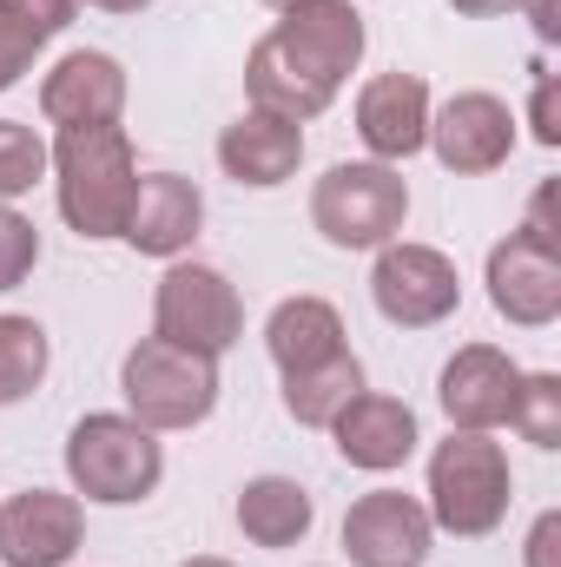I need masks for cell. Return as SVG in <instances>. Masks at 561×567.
<instances>
[{
  "label": "cell",
  "instance_id": "obj_1",
  "mask_svg": "<svg viewBox=\"0 0 561 567\" xmlns=\"http://www.w3.org/2000/svg\"><path fill=\"white\" fill-rule=\"evenodd\" d=\"M47 172H53L67 231H80L86 245L126 231V212L140 192V158L126 126H60V140L47 145Z\"/></svg>",
  "mask_w": 561,
  "mask_h": 567
},
{
  "label": "cell",
  "instance_id": "obj_2",
  "mask_svg": "<svg viewBox=\"0 0 561 567\" xmlns=\"http://www.w3.org/2000/svg\"><path fill=\"white\" fill-rule=\"evenodd\" d=\"M509 502H516V468H509V449L496 435H476V429H449L429 455V522L456 542H482L509 522Z\"/></svg>",
  "mask_w": 561,
  "mask_h": 567
},
{
  "label": "cell",
  "instance_id": "obj_3",
  "mask_svg": "<svg viewBox=\"0 0 561 567\" xmlns=\"http://www.w3.org/2000/svg\"><path fill=\"white\" fill-rule=\"evenodd\" d=\"M120 396H126V416L152 435L198 429L218 410V357L178 350L165 337H140L120 363Z\"/></svg>",
  "mask_w": 561,
  "mask_h": 567
},
{
  "label": "cell",
  "instance_id": "obj_4",
  "mask_svg": "<svg viewBox=\"0 0 561 567\" xmlns=\"http://www.w3.org/2000/svg\"><path fill=\"white\" fill-rule=\"evenodd\" d=\"M410 218V185L384 158H344L310 185V225L337 251H384Z\"/></svg>",
  "mask_w": 561,
  "mask_h": 567
},
{
  "label": "cell",
  "instance_id": "obj_5",
  "mask_svg": "<svg viewBox=\"0 0 561 567\" xmlns=\"http://www.w3.org/2000/svg\"><path fill=\"white\" fill-rule=\"evenodd\" d=\"M67 482H73V495H86L100 508H133L165 482V449L133 416H113V410L80 416L67 435Z\"/></svg>",
  "mask_w": 561,
  "mask_h": 567
},
{
  "label": "cell",
  "instance_id": "obj_6",
  "mask_svg": "<svg viewBox=\"0 0 561 567\" xmlns=\"http://www.w3.org/2000/svg\"><path fill=\"white\" fill-rule=\"evenodd\" d=\"M152 337H165L178 350H198V357H225L245 337V303H238L232 278L212 271V265L172 258L159 290H152Z\"/></svg>",
  "mask_w": 561,
  "mask_h": 567
},
{
  "label": "cell",
  "instance_id": "obj_7",
  "mask_svg": "<svg viewBox=\"0 0 561 567\" xmlns=\"http://www.w3.org/2000/svg\"><path fill=\"white\" fill-rule=\"evenodd\" d=\"M370 297L384 310V323L397 330H429L442 317H456L462 303V271L449 251L436 245H410V238H390L370 265Z\"/></svg>",
  "mask_w": 561,
  "mask_h": 567
},
{
  "label": "cell",
  "instance_id": "obj_8",
  "mask_svg": "<svg viewBox=\"0 0 561 567\" xmlns=\"http://www.w3.org/2000/svg\"><path fill=\"white\" fill-rule=\"evenodd\" d=\"M429 152L442 158V172L456 178H482L502 172L516 152V113L496 93H449L442 106H429Z\"/></svg>",
  "mask_w": 561,
  "mask_h": 567
},
{
  "label": "cell",
  "instance_id": "obj_9",
  "mask_svg": "<svg viewBox=\"0 0 561 567\" xmlns=\"http://www.w3.org/2000/svg\"><path fill=\"white\" fill-rule=\"evenodd\" d=\"M522 363L496 343H462L442 377H436V403L449 429H476V435H496V429L516 416V390H522Z\"/></svg>",
  "mask_w": 561,
  "mask_h": 567
},
{
  "label": "cell",
  "instance_id": "obj_10",
  "mask_svg": "<svg viewBox=\"0 0 561 567\" xmlns=\"http://www.w3.org/2000/svg\"><path fill=\"white\" fill-rule=\"evenodd\" d=\"M436 542V522L417 495L404 488H370L344 508V555L350 567H422Z\"/></svg>",
  "mask_w": 561,
  "mask_h": 567
},
{
  "label": "cell",
  "instance_id": "obj_11",
  "mask_svg": "<svg viewBox=\"0 0 561 567\" xmlns=\"http://www.w3.org/2000/svg\"><path fill=\"white\" fill-rule=\"evenodd\" d=\"M482 284H489V303L502 323L516 330H549L561 317V251L529 238V231H509L489 265H482Z\"/></svg>",
  "mask_w": 561,
  "mask_h": 567
},
{
  "label": "cell",
  "instance_id": "obj_12",
  "mask_svg": "<svg viewBox=\"0 0 561 567\" xmlns=\"http://www.w3.org/2000/svg\"><path fill=\"white\" fill-rule=\"evenodd\" d=\"M272 40H278L304 73H317L324 86L344 93V80L357 73L370 33H364V13L350 0H290L278 13V27H272Z\"/></svg>",
  "mask_w": 561,
  "mask_h": 567
},
{
  "label": "cell",
  "instance_id": "obj_13",
  "mask_svg": "<svg viewBox=\"0 0 561 567\" xmlns=\"http://www.w3.org/2000/svg\"><path fill=\"white\" fill-rule=\"evenodd\" d=\"M80 535H86L80 495L20 488L13 502H0V561L7 567H67L80 555Z\"/></svg>",
  "mask_w": 561,
  "mask_h": 567
},
{
  "label": "cell",
  "instance_id": "obj_14",
  "mask_svg": "<svg viewBox=\"0 0 561 567\" xmlns=\"http://www.w3.org/2000/svg\"><path fill=\"white\" fill-rule=\"evenodd\" d=\"M40 113L53 126H120V113H126V66L113 53H100V47H73L40 80Z\"/></svg>",
  "mask_w": 561,
  "mask_h": 567
},
{
  "label": "cell",
  "instance_id": "obj_15",
  "mask_svg": "<svg viewBox=\"0 0 561 567\" xmlns=\"http://www.w3.org/2000/svg\"><path fill=\"white\" fill-rule=\"evenodd\" d=\"M198 231H205V192H198L192 178H178V172H145L120 238H126L140 258L172 265V258H185V251L198 245Z\"/></svg>",
  "mask_w": 561,
  "mask_h": 567
},
{
  "label": "cell",
  "instance_id": "obj_16",
  "mask_svg": "<svg viewBox=\"0 0 561 567\" xmlns=\"http://www.w3.org/2000/svg\"><path fill=\"white\" fill-rule=\"evenodd\" d=\"M429 80L422 73H377L364 93H357V140L370 145V158L384 165H404L417 158L422 140H429Z\"/></svg>",
  "mask_w": 561,
  "mask_h": 567
},
{
  "label": "cell",
  "instance_id": "obj_17",
  "mask_svg": "<svg viewBox=\"0 0 561 567\" xmlns=\"http://www.w3.org/2000/svg\"><path fill=\"white\" fill-rule=\"evenodd\" d=\"M330 435H337V455H344L350 468H364V475L404 468L422 442L417 410H410L404 396H377V390H357V396L344 403V416L330 423Z\"/></svg>",
  "mask_w": 561,
  "mask_h": 567
},
{
  "label": "cell",
  "instance_id": "obj_18",
  "mask_svg": "<svg viewBox=\"0 0 561 567\" xmlns=\"http://www.w3.org/2000/svg\"><path fill=\"white\" fill-rule=\"evenodd\" d=\"M218 165H225L232 185L278 192L284 178H297V165H304V126H290V120H278V113L245 106V113L218 133Z\"/></svg>",
  "mask_w": 561,
  "mask_h": 567
},
{
  "label": "cell",
  "instance_id": "obj_19",
  "mask_svg": "<svg viewBox=\"0 0 561 567\" xmlns=\"http://www.w3.org/2000/svg\"><path fill=\"white\" fill-rule=\"evenodd\" d=\"M265 350H272V363H278L284 377L344 357L350 343H344V317H337V303H324V297H284L278 310L265 317Z\"/></svg>",
  "mask_w": 561,
  "mask_h": 567
},
{
  "label": "cell",
  "instance_id": "obj_20",
  "mask_svg": "<svg viewBox=\"0 0 561 567\" xmlns=\"http://www.w3.org/2000/svg\"><path fill=\"white\" fill-rule=\"evenodd\" d=\"M245 100H252L258 113H278L290 126H304V120H317V113L337 100V86H324L317 73H304L278 40L265 33V40L252 47V60H245Z\"/></svg>",
  "mask_w": 561,
  "mask_h": 567
},
{
  "label": "cell",
  "instance_id": "obj_21",
  "mask_svg": "<svg viewBox=\"0 0 561 567\" xmlns=\"http://www.w3.org/2000/svg\"><path fill=\"white\" fill-rule=\"evenodd\" d=\"M238 528H245V542L252 548H297L304 535H310V522H317V502H310V488L304 482H290V475H252L245 488H238Z\"/></svg>",
  "mask_w": 561,
  "mask_h": 567
},
{
  "label": "cell",
  "instance_id": "obj_22",
  "mask_svg": "<svg viewBox=\"0 0 561 567\" xmlns=\"http://www.w3.org/2000/svg\"><path fill=\"white\" fill-rule=\"evenodd\" d=\"M357 390H364V363L344 350V357H330L317 370L284 377V410H290V423H304V429H330Z\"/></svg>",
  "mask_w": 561,
  "mask_h": 567
},
{
  "label": "cell",
  "instance_id": "obj_23",
  "mask_svg": "<svg viewBox=\"0 0 561 567\" xmlns=\"http://www.w3.org/2000/svg\"><path fill=\"white\" fill-rule=\"evenodd\" d=\"M47 363H53V343L33 317H0V410L27 403L47 383Z\"/></svg>",
  "mask_w": 561,
  "mask_h": 567
},
{
  "label": "cell",
  "instance_id": "obj_24",
  "mask_svg": "<svg viewBox=\"0 0 561 567\" xmlns=\"http://www.w3.org/2000/svg\"><path fill=\"white\" fill-rule=\"evenodd\" d=\"M509 429H522V442H536V449H561V377L555 370L522 377Z\"/></svg>",
  "mask_w": 561,
  "mask_h": 567
},
{
  "label": "cell",
  "instance_id": "obj_25",
  "mask_svg": "<svg viewBox=\"0 0 561 567\" xmlns=\"http://www.w3.org/2000/svg\"><path fill=\"white\" fill-rule=\"evenodd\" d=\"M47 178V140L20 120H0V205L27 198Z\"/></svg>",
  "mask_w": 561,
  "mask_h": 567
},
{
  "label": "cell",
  "instance_id": "obj_26",
  "mask_svg": "<svg viewBox=\"0 0 561 567\" xmlns=\"http://www.w3.org/2000/svg\"><path fill=\"white\" fill-rule=\"evenodd\" d=\"M33 265H40V231H33V218L13 212V205H0V290H20Z\"/></svg>",
  "mask_w": 561,
  "mask_h": 567
},
{
  "label": "cell",
  "instance_id": "obj_27",
  "mask_svg": "<svg viewBox=\"0 0 561 567\" xmlns=\"http://www.w3.org/2000/svg\"><path fill=\"white\" fill-rule=\"evenodd\" d=\"M73 13H80V0H0V20H13V27L33 33L40 47H47L53 33H67Z\"/></svg>",
  "mask_w": 561,
  "mask_h": 567
},
{
  "label": "cell",
  "instance_id": "obj_28",
  "mask_svg": "<svg viewBox=\"0 0 561 567\" xmlns=\"http://www.w3.org/2000/svg\"><path fill=\"white\" fill-rule=\"evenodd\" d=\"M529 133H536V145H549V152L561 145V86H555V73H542L536 93H529Z\"/></svg>",
  "mask_w": 561,
  "mask_h": 567
},
{
  "label": "cell",
  "instance_id": "obj_29",
  "mask_svg": "<svg viewBox=\"0 0 561 567\" xmlns=\"http://www.w3.org/2000/svg\"><path fill=\"white\" fill-rule=\"evenodd\" d=\"M33 60H40V40H33V33H20L13 20H0V93H7V86H20V73H27Z\"/></svg>",
  "mask_w": 561,
  "mask_h": 567
},
{
  "label": "cell",
  "instance_id": "obj_30",
  "mask_svg": "<svg viewBox=\"0 0 561 567\" xmlns=\"http://www.w3.org/2000/svg\"><path fill=\"white\" fill-rule=\"evenodd\" d=\"M555 548H561V515L549 508V515L529 528V567H555Z\"/></svg>",
  "mask_w": 561,
  "mask_h": 567
},
{
  "label": "cell",
  "instance_id": "obj_31",
  "mask_svg": "<svg viewBox=\"0 0 561 567\" xmlns=\"http://www.w3.org/2000/svg\"><path fill=\"white\" fill-rule=\"evenodd\" d=\"M549 212H555V185L542 178V185H536V198H529V225H522V231H529V238H542V245H555V218H549Z\"/></svg>",
  "mask_w": 561,
  "mask_h": 567
},
{
  "label": "cell",
  "instance_id": "obj_32",
  "mask_svg": "<svg viewBox=\"0 0 561 567\" xmlns=\"http://www.w3.org/2000/svg\"><path fill=\"white\" fill-rule=\"evenodd\" d=\"M516 7L529 13L536 40H542V47H555V40H561V0H516Z\"/></svg>",
  "mask_w": 561,
  "mask_h": 567
},
{
  "label": "cell",
  "instance_id": "obj_33",
  "mask_svg": "<svg viewBox=\"0 0 561 567\" xmlns=\"http://www.w3.org/2000/svg\"><path fill=\"white\" fill-rule=\"evenodd\" d=\"M449 7H456L462 20H496V13H509L516 0H449Z\"/></svg>",
  "mask_w": 561,
  "mask_h": 567
},
{
  "label": "cell",
  "instance_id": "obj_34",
  "mask_svg": "<svg viewBox=\"0 0 561 567\" xmlns=\"http://www.w3.org/2000/svg\"><path fill=\"white\" fill-rule=\"evenodd\" d=\"M86 7H106V13H140V7H152V0H86Z\"/></svg>",
  "mask_w": 561,
  "mask_h": 567
},
{
  "label": "cell",
  "instance_id": "obj_35",
  "mask_svg": "<svg viewBox=\"0 0 561 567\" xmlns=\"http://www.w3.org/2000/svg\"><path fill=\"white\" fill-rule=\"evenodd\" d=\"M178 567H232V561H218V555H192V561H178Z\"/></svg>",
  "mask_w": 561,
  "mask_h": 567
},
{
  "label": "cell",
  "instance_id": "obj_36",
  "mask_svg": "<svg viewBox=\"0 0 561 567\" xmlns=\"http://www.w3.org/2000/svg\"><path fill=\"white\" fill-rule=\"evenodd\" d=\"M265 7H278V13H284V7H290V0H265Z\"/></svg>",
  "mask_w": 561,
  "mask_h": 567
}]
</instances>
